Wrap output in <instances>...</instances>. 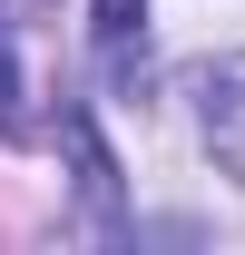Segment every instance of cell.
Here are the masks:
<instances>
[{
	"mask_svg": "<svg viewBox=\"0 0 245 255\" xmlns=\"http://www.w3.org/2000/svg\"><path fill=\"white\" fill-rule=\"evenodd\" d=\"M196 128H206L216 157L245 177V49H236V59H216L206 79H196Z\"/></svg>",
	"mask_w": 245,
	"mask_h": 255,
	"instance_id": "cell-1",
	"label": "cell"
},
{
	"mask_svg": "<svg viewBox=\"0 0 245 255\" xmlns=\"http://www.w3.org/2000/svg\"><path fill=\"white\" fill-rule=\"evenodd\" d=\"M137 49H147V0H98V69H137Z\"/></svg>",
	"mask_w": 245,
	"mask_h": 255,
	"instance_id": "cell-2",
	"label": "cell"
},
{
	"mask_svg": "<svg viewBox=\"0 0 245 255\" xmlns=\"http://www.w3.org/2000/svg\"><path fill=\"white\" fill-rule=\"evenodd\" d=\"M69 157H79V196H89L98 216H118V167H108V147H98L89 118H69Z\"/></svg>",
	"mask_w": 245,
	"mask_h": 255,
	"instance_id": "cell-3",
	"label": "cell"
},
{
	"mask_svg": "<svg viewBox=\"0 0 245 255\" xmlns=\"http://www.w3.org/2000/svg\"><path fill=\"white\" fill-rule=\"evenodd\" d=\"M0 137H30V108H20V59H10V10H0Z\"/></svg>",
	"mask_w": 245,
	"mask_h": 255,
	"instance_id": "cell-4",
	"label": "cell"
}]
</instances>
